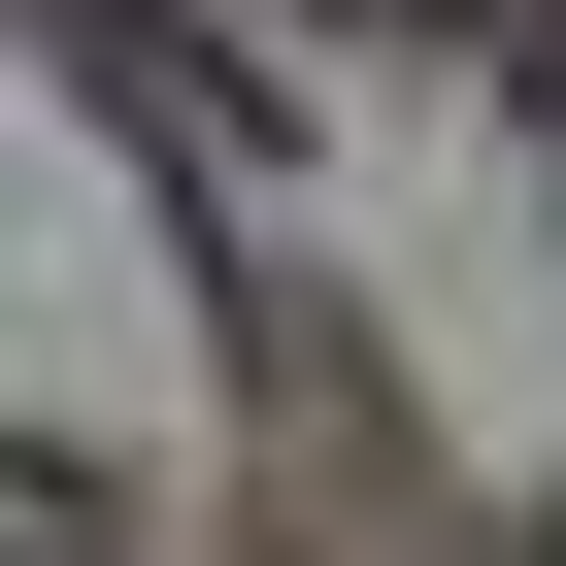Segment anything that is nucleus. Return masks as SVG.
<instances>
[{
  "label": "nucleus",
  "mask_w": 566,
  "mask_h": 566,
  "mask_svg": "<svg viewBox=\"0 0 566 566\" xmlns=\"http://www.w3.org/2000/svg\"><path fill=\"white\" fill-rule=\"evenodd\" d=\"M0 566H101V467H34V433H0Z\"/></svg>",
  "instance_id": "obj_1"
}]
</instances>
